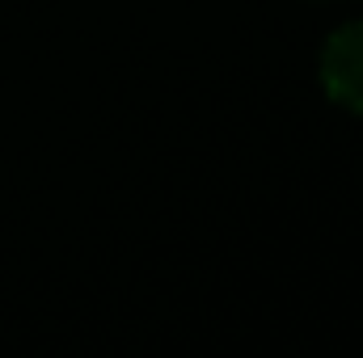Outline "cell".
Instances as JSON below:
<instances>
[{
  "mask_svg": "<svg viewBox=\"0 0 363 358\" xmlns=\"http://www.w3.org/2000/svg\"><path fill=\"white\" fill-rule=\"evenodd\" d=\"M321 85L342 110L363 118V21L342 25L325 42V51H321Z\"/></svg>",
  "mask_w": 363,
  "mask_h": 358,
  "instance_id": "6da1fadb",
  "label": "cell"
}]
</instances>
